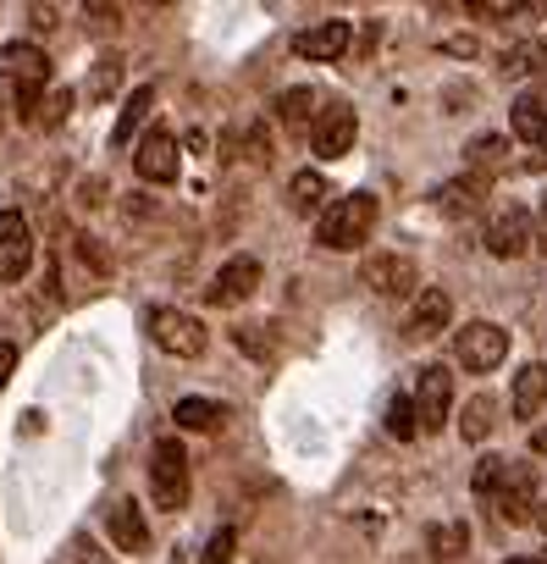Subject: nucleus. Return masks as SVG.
I'll return each mask as SVG.
<instances>
[{"label": "nucleus", "mask_w": 547, "mask_h": 564, "mask_svg": "<svg viewBox=\"0 0 547 564\" xmlns=\"http://www.w3.org/2000/svg\"><path fill=\"white\" fill-rule=\"evenodd\" d=\"M503 155H508V139H503V133H481V139L464 144V161H470L475 177H492V172L503 166Z\"/></svg>", "instance_id": "22"}, {"label": "nucleus", "mask_w": 547, "mask_h": 564, "mask_svg": "<svg viewBox=\"0 0 547 564\" xmlns=\"http://www.w3.org/2000/svg\"><path fill=\"white\" fill-rule=\"evenodd\" d=\"M150 492H155V503L172 509V514L188 503V454H183L177 437H161V443H155V454H150Z\"/></svg>", "instance_id": "2"}, {"label": "nucleus", "mask_w": 547, "mask_h": 564, "mask_svg": "<svg viewBox=\"0 0 547 564\" xmlns=\"http://www.w3.org/2000/svg\"><path fill=\"white\" fill-rule=\"evenodd\" d=\"M172 421H177V432H216L227 421V410L216 399H177Z\"/></svg>", "instance_id": "21"}, {"label": "nucleus", "mask_w": 547, "mask_h": 564, "mask_svg": "<svg viewBox=\"0 0 547 564\" xmlns=\"http://www.w3.org/2000/svg\"><path fill=\"white\" fill-rule=\"evenodd\" d=\"M0 56H7V73H12V78H51V56H45L40 45H29V40L7 45Z\"/></svg>", "instance_id": "24"}, {"label": "nucleus", "mask_w": 547, "mask_h": 564, "mask_svg": "<svg viewBox=\"0 0 547 564\" xmlns=\"http://www.w3.org/2000/svg\"><path fill=\"white\" fill-rule=\"evenodd\" d=\"M117 84H122V56H106V62L95 67V78H89V100H111Z\"/></svg>", "instance_id": "29"}, {"label": "nucleus", "mask_w": 547, "mask_h": 564, "mask_svg": "<svg viewBox=\"0 0 547 564\" xmlns=\"http://www.w3.org/2000/svg\"><path fill=\"white\" fill-rule=\"evenodd\" d=\"M106 531L122 553H144L150 547V525H144V509L139 503H111L106 509Z\"/></svg>", "instance_id": "16"}, {"label": "nucleus", "mask_w": 547, "mask_h": 564, "mask_svg": "<svg viewBox=\"0 0 547 564\" xmlns=\"http://www.w3.org/2000/svg\"><path fill=\"white\" fill-rule=\"evenodd\" d=\"M409 404H415V426L420 432H442V421L453 410V377H448V366H426Z\"/></svg>", "instance_id": "6"}, {"label": "nucleus", "mask_w": 547, "mask_h": 564, "mask_svg": "<svg viewBox=\"0 0 547 564\" xmlns=\"http://www.w3.org/2000/svg\"><path fill=\"white\" fill-rule=\"evenodd\" d=\"M530 243H536V249L547 254V199H541V210L530 216Z\"/></svg>", "instance_id": "35"}, {"label": "nucleus", "mask_w": 547, "mask_h": 564, "mask_svg": "<svg viewBox=\"0 0 547 564\" xmlns=\"http://www.w3.org/2000/svg\"><path fill=\"white\" fill-rule=\"evenodd\" d=\"M376 227V194H343L327 199L321 221H316V243L321 249H360Z\"/></svg>", "instance_id": "1"}, {"label": "nucleus", "mask_w": 547, "mask_h": 564, "mask_svg": "<svg viewBox=\"0 0 547 564\" xmlns=\"http://www.w3.org/2000/svg\"><path fill=\"white\" fill-rule=\"evenodd\" d=\"M84 23H89L95 34H111V29H117V7H84Z\"/></svg>", "instance_id": "34"}, {"label": "nucleus", "mask_w": 547, "mask_h": 564, "mask_svg": "<svg viewBox=\"0 0 547 564\" xmlns=\"http://www.w3.org/2000/svg\"><path fill=\"white\" fill-rule=\"evenodd\" d=\"M508 404H514L519 421H530V415L547 404V366H541V360L519 366V377H514V399H508Z\"/></svg>", "instance_id": "17"}, {"label": "nucleus", "mask_w": 547, "mask_h": 564, "mask_svg": "<svg viewBox=\"0 0 547 564\" xmlns=\"http://www.w3.org/2000/svg\"><path fill=\"white\" fill-rule=\"evenodd\" d=\"M34 265V232L18 210H0V282H23Z\"/></svg>", "instance_id": "10"}, {"label": "nucleus", "mask_w": 547, "mask_h": 564, "mask_svg": "<svg viewBox=\"0 0 547 564\" xmlns=\"http://www.w3.org/2000/svg\"><path fill=\"white\" fill-rule=\"evenodd\" d=\"M150 106H155V84H139V89L128 95V106H122L117 128H111V144H117V150H122V144H133V128H144V122H150Z\"/></svg>", "instance_id": "20"}, {"label": "nucleus", "mask_w": 547, "mask_h": 564, "mask_svg": "<svg viewBox=\"0 0 547 564\" xmlns=\"http://www.w3.org/2000/svg\"><path fill=\"white\" fill-rule=\"evenodd\" d=\"M530 166H547V144H541V155H530Z\"/></svg>", "instance_id": "40"}, {"label": "nucleus", "mask_w": 547, "mask_h": 564, "mask_svg": "<svg viewBox=\"0 0 547 564\" xmlns=\"http://www.w3.org/2000/svg\"><path fill=\"white\" fill-rule=\"evenodd\" d=\"M133 166H139L144 183H177V139L166 128L144 133V144L133 150Z\"/></svg>", "instance_id": "14"}, {"label": "nucleus", "mask_w": 547, "mask_h": 564, "mask_svg": "<svg viewBox=\"0 0 547 564\" xmlns=\"http://www.w3.org/2000/svg\"><path fill=\"white\" fill-rule=\"evenodd\" d=\"M536 558H541V564H547V553H536Z\"/></svg>", "instance_id": "42"}, {"label": "nucleus", "mask_w": 547, "mask_h": 564, "mask_svg": "<svg viewBox=\"0 0 547 564\" xmlns=\"http://www.w3.org/2000/svg\"><path fill=\"white\" fill-rule=\"evenodd\" d=\"M453 355H459L464 371L486 377V371L503 366V355H508V333H503L497 322H470L464 333H453Z\"/></svg>", "instance_id": "3"}, {"label": "nucleus", "mask_w": 547, "mask_h": 564, "mask_svg": "<svg viewBox=\"0 0 547 564\" xmlns=\"http://www.w3.org/2000/svg\"><path fill=\"white\" fill-rule=\"evenodd\" d=\"M536 100H541V106H547V73H541V84H536Z\"/></svg>", "instance_id": "39"}, {"label": "nucleus", "mask_w": 547, "mask_h": 564, "mask_svg": "<svg viewBox=\"0 0 547 564\" xmlns=\"http://www.w3.org/2000/svg\"><path fill=\"white\" fill-rule=\"evenodd\" d=\"M508 128H514V139H525V144H547V106L536 100V89L508 106Z\"/></svg>", "instance_id": "19"}, {"label": "nucleus", "mask_w": 547, "mask_h": 564, "mask_svg": "<svg viewBox=\"0 0 547 564\" xmlns=\"http://www.w3.org/2000/svg\"><path fill=\"white\" fill-rule=\"evenodd\" d=\"M503 465H508V459H497V454H486V459L475 465V476H470L475 498H492V492H497V481H503Z\"/></svg>", "instance_id": "31"}, {"label": "nucleus", "mask_w": 547, "mask_h": 564, "mask_svg": "<svg viewBox=\"0 0 547 564\" xmlns=\"http://www.w3.org/2000/svg\"><path fill=\"white\" fill-rule=\"evenodd\" d=\"M12 371H18V349H12V344H0V388L12 382Z\"/></svg>", "instance_id": "36"}, {"label": "nucleus", "mask_w": 547, "mask_h": 564, "mask_svg": "<svg viewBox=\"0 0 547 564\" xmlns=\"http://www.w3.org/2000/svg\"><path fill=\"white\" fill-rule=\"evenodd\" d=\"M12 111H18V89H12V73L0 67V128L12 122Z\"/></svg>", "instance_id": "33"}, {"label": "nucleus", "mask_w": 547, "mask_h": 564, "mask_svg": "<svg viewBox=\"0 0 547 564\" xmlns=\"http://www.w3.org/2000/svg\"><path fill=\"white\" fill-rule=\"evenodd\" d=\"M530 520H536V525L547 531V498H536V509H530Z\"/></svg>", "instance_id": "38"}, {"label": "nucleus", "mask_w": 547, "mask_h": 564, "mask_svg": "<svg viewBox=\"0 0 547 564\" xmlns=\"http://www.w3.org/2000/svg\"><path fill=\"white\" fill-rule=\"evenodd\" d=\"M288 205H294L299 216L327 210V177H321V172H294V183H288Z\"/></svg>", "instance_id": "25"}, {"label": "nucleus", "mask_w": 547, "mask_h": 564, "mask_svg": "<svg viewBox=\"0 0 547 564\" xmlns=\"http://www.w3.org/2000/svg\"><path fill=\"white\" fill-rule=\"evenodd\" d=\"M67 111H73V89H56V84H51V95H45V100H40V111H34V128H45V133H51V128H62V122H67Z\"/></svg>", "instance_id": "28"}, {"label": "nucleus", "mask_w": 547, "mask_h": 564, "mask_svg": "<svg viewBox=\"0 0 547 564\" xmlns=\"http://www.w3.org/2000/svg\"><path fill=\"white\" fill-rule=\"evenodd\" d=\"M426 547H431L437 564H464V553H470V525H464V520H442V525L426 531Z\"/></svg>", "instance_id": "18"}, {"label": "nucleus", "mask_w": 547, "mask_h": 564, "mask_svg": "<svg viewBox=\"0 0 547 564\" xmlns=\"http://www.w3.org/2000/svg\"><path fill=\"white\" fill-rule=\"evenodd\" d=\"M271 111H277V122L283 128H310V111H316V89H283L277 95V106H271Z\"/></svg>", "instance_id": "26"}, {"label": "nucleus", "mask_w": 547, "mask_h": 564, "mask_svg": "<svg viewBox=\"0 0 547 564\" xmlns=\"http://www.w3.org/2000/svg\"><path fill=\"white\" fill-rule=\"evenodd\" d=\"M232 553H238V531H232V525H221V531L205 542L199 564H232Z\"/></svg>", "instance_id": "32"}, {"label": "nucleus", "mask_w": 547, "mask_h": 564, "mask_svg": "<svg viewBox=\"0 0 547 564\" xmlns=\"http://www.w3.org/2000/svg\"><path fill=\"white\" fill-rule=\"evenodd\" d=\"M508 564H541V558H508Z\"/></svg>", "instance_id": "41"}, {"label": "nucleus", "mask_w": 547, "mask_h": 564, "mask_svg": "<svg viewBox=\"0 0 547 564\" xmlns=\"http://www.w3.org/2000/svg\"><path fill=\"white\" fill-rule=\"evenodd\" d=\"M387 432L398 437V443H409V437H420V426H415V404L398 393L393 404H387Z\"/></svg>", "instance_id": "30"}, {"label": "nucleus", "mask_w": 547, "mask_h": 564, "mask_svg": "<svg viewBox=\"0 0 547 564\" xmlns=\"http://www.w3.org/2000/svg\"><path fill=\"white\" fill-rule=\"evenodd\" d=\"M492 509H497V520L525 525L530 509H536V470L530 465H503V481L492 492Z\"/></svg>", "instance_id": "9"}, {"label": "nucleus", "mask_w": 547, "mask_h": 564, "mask_svg": "<svg viewBox=\"0 0 547 564\" xmlns=\"http://www.w3.org/2000/svg\"><path fill=\"white\" fill-rule=\"evenodd\" d=\"M354 133H360V117H354L349 106H332V111H321V117H316L310 144H316V155H321V161H338V155H349V150H354Z\"/></svg>", "instance_id": "12"}, {"label": "nucleus", "mask_w": 547, "mask_h": 564, "mask_svg": "<svg viewBox=\"0 0 547 564\" xmlns=\"http://www.w3.org/2000/svg\"><path fill=\"white\" fill-rule=\"evenodd\" d=\"M536 73H547V40H525L503 51V78H536Z\"/></svg>", "instance_id": "23"}, {"label": "nucleus", "mask_w": 547, "mask_h": 564, "mask_svg": "<svg viewBox=\"0 0 547 564\" xmlns=\"http://www.w3.org/2000/svg\"><path fill=\"white\" fill-rule=\"evenodd\" d=\"M360 282L371 294H382V300H415L420 294V271H415L409 254H371L360 265Z\"/></svg>", "instance_id": "4"}, {"label": "nucleus", "mask_w": 547, "mask_h": 564, "mask_svg": "<svg viewBox=\"0 0 547 564\" xmlns=\"http://www.w3.org/2000/svg\"><path fill=\"white\" fill-rule=\"evenodd\" d=\"M254 289H260V260H254V254H232V260L210 276L205 300H210L216 311H232V305H243Z\"/></svg>", "instance_id": "8"}, {"label": "nucleus", "mask_w": 547, "mask_h": 564, "mask_svg": "<svg viewBox=\"0 0 547 564\" xmlns=\"http://www.w3.org/2000/svg\"><path fill=\"white\" fill-rule=\"evenodd\" d=\"M29 18H34V29H51V23H56V12H51V7H34Z\"/></svg>", "instance_id": "37"}, {"label": "nucleus", "mask_w": 547, "mask_h": 564, "mask_svg": "<svg viewBox=\"0 0 547 564\" xmlns=\"http://www.w3.org/2000/svg\"><path fill=\"white\" fill-rule=\"evenodd\" d=\"M448 322H453V300H448V289H420V294L409 300L404 333H409L415 344H431V338L448 333Z\"/></svg>", "instance_id": "11"}, {"label": "nucleus", "mask_w": 547, "mask_h": 564, "mask_svg": "<svg viewBox=\"0 0 547 564\" xmlns=\"http://www.w3.org/2000/svg\"><path fill=\"white\" fill-rule=\"evenodd\" d=\"M530 249V210L525 205H497L492 210V221H486V254H497V260H519Z\"/></svg>", "instance_id": "7"}, {"label": "nucleus", "mask_w": 547, "mask_h": 564, "mask_svg": "<svg viewBox=\"0 0 547 564\" xmlns=\"http://www.w3.org/2000/svg\"><path fill=\"white\" fill-rule=\"evenodd\" d=\"M349 45H354V23H343V18H327V23H316V29H305L294 40V51L305 62H338Z\"/></svg>", "instance_id": "13"}, {"label": "nucleus", "mask_w": 547, "mask_h": 564, "mask_svg": "<svg viewBox=\"0 0 547 564\" xmlns=\"http://www.w3.org/2000/svg\"><path fill=\"white\" fill-rule=\"evenodd\" d=\"M150 333H155V344H161L166 355H177V360H199V355L210 349L205 327H199L188 311H155V316H150Z\"/></svg>", "instance_id": "5"}, {"label": "nucleus", "mask_w": 547, "mask_h": 564, "mask_svg": "<svg viewBox=\"0 0 547 564\" xmlns=\"http://www.w3.org/2000/svg\"><path fill=\"white\" fill-rule=\"evenodd\" d=\"M486 194H492V177L464 172V177H453V183L437 188V210H442V216H475V210L486 205Z\"/></svg>", "instance_id": "15"}, {"label": "nucleus", "mask_w": 547, "mask_h": 564, "mask_svg": "<svg viewBox=\"0 0 547 564\" xmlns=\"http://www.w3.org/2000/svg\"><path fill=\"white\" fill-rule=\"evenodd\" d=\"M492 415H497L492 393H475V399L464 404V415H459V432H464V443H486V432H492Z\"/></svg>", "instance_id": "27"}]
</instances>
